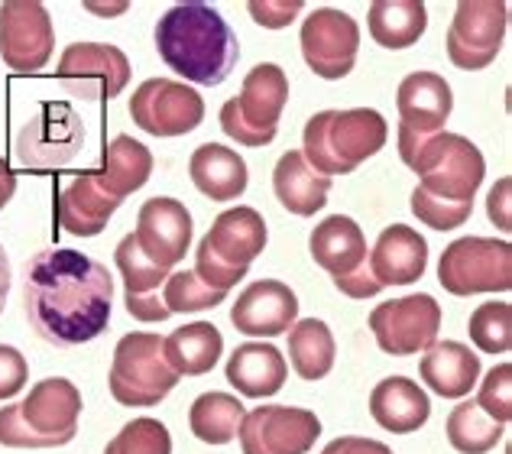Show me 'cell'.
Masks as SVG:
<instances>
[{
  "label": "cell",
  "instance_id": "7dc6e473",
  "mask_svg": "<svg viewBox=\"0 0 512 454\" xmlns=\"http://www.w3.org/2000/svg\"><path fill=\"white\" fill-rule=\"evenodd\" d=\"M512 192V179L509 176H503L500 182L493 185L490 189V195H487V215H490V221L500 227V231H512V211H509V195Z\"/></svg>",
  "mask_w": 512,
  "mask_h": 454
},
{
  "label": "cell",
  "instance_id": "cb8c5ba5",
  "mask_svg": "<svg viewBox=\"0 0 512 454\" xmlns=\"http://www.w3.org/2000/svg\"><path fill=\"white\" fill-rule=\"evenodd\" d=\"M308 250L321 270L331 273V279L354 273L367 263V237H363L360 224L347 215H331L321 221L308 237Z\"/></svg>",
  "mask_w": 512,
  "mask_h": 454
},
{
  "label": "cell",
  "instance_id": "ab89813d",
  "mask_svg": "<svg viewBox=\"0 0 512 454\" xmlns=\"http://www.w3.org/2000/svg\"><path fill=\"white\" fill-rule=\"evenodd\" d=\"M474 403L500 425H506L512 419V364L493 367L487 377H483Z\"/></svg>",
  "mask_w": 512,
  "mask_h": 454
},
{
  "label": "cell",
  "instance_id": "ee69618b",
  "mask_svg": "<svg viewBox=\"0 0 512 454\" xmlns=\"http://www.w3.org/2000/svg\"><path fill=\"white\" fill-rule=\"evenodd\" d=\"M26 380H30V367H26V357L10 344H0V403L4 399L17 396Z\"/></svg>",
  "mask_w": 512,
  "mask_h": 454
},
{
  "label": "cell",
  "instance_id": "ffe728a7",
  "mask_svg": "<svg viewBox=\"0 0 512 454\" xmlns=\"http://www.w3.org/2000/svg\"><path fill=\"white\" fill-rule=\"evenodd\" d=\"M120 205L124 198L107 189L98 172H85L59 192V224L75 237H94L104 231Z\"/></svg>",
  "mask_w": 512,
  "mask_h": 454
},
{
  "label": "cell",
  "instance_id": "7c38bea8",
  "mask_svg": "<svg viewBox=\"0 0 512 454\" xmlns=\"http://www.w3.org/2000/svg\"><path fill=\"white\" fill-rule=\"evenodd\" d=\"M299 39H302L305 65L315 75L328 78V82H338V78L350 75V69H354L360 49V26L350 13L334 7H321L315 13H308Z\"/></svg>",
  "mask_w": 512,
  "mask_h": 454
},
{
  "label": "cell",
  "instance_id": "2e32d148",
  "mask_svg": "<svg viewBox=\"0 0 512 454\" xmlns=\"http://www.w3.org/2000/svg\"><path fill=\"white\" fill-rule=\"evenodd\" d=\"M137 244L153 263L172 270L185 260V250L192 247V215L175 198H150L140 208L137 218Z\"/></svg>",
  "mask_w": 512,
  "mask_h": 454
},
{
  "label": "cell",
  "instance_id": "b9f144b4",
  "mask_svg": "<svg viewBox=\"0 0 512 454\" xmlns=\"http://www.w3.org/2000/svg\"><path fill=\"white\" fill-rule=\"evenodd\" d=\"M0 445L4 448H59L56 438L36 435L20 416V403L0 409Z\"/></svg>",
  "mask_w": 512,
  "mask_h": 454
},
{
  "label": "cell",
  "instance_id": "9a60e30c",
  "mask_svg": "<svg viewBox=\"0 0 512 454\" xmlns=\"http://www.w3.org/2000/svg\"><path fill=\"white\" fill-rule=\"evenodd\" d=\"M299 318V299L279 279H260L237 296L231 309V322L240 335L250 338H276L286 335Z\"/></svg>",
  "mask_w": 512,
  "mask_h": 454
},
{
  "label": "cell",
  "instance_id": "681fc988",
  "mask_svg": "<svg viewBox=\"0 0 512 454\" xmlns=\"http://www.w3.org/2000/svg\"><path fill=\"white\" fill-rule=\"evenodd\" d=\"M321 454H393V451H389L383 442H373V438L347 435V438H334Z\"/></svg>",
  "mask_w": 512,
  "mask_h": 454
},
{
  "label": "cell",
  "instance_id": "9c48e42d",
  "mask_svg": "<svg viewBox=\"0 0 512 454\" xmlns=\"http://www.w3.org/2000/svg\"><path fill=\"white\" fill-rule=\"evenodd\" d=\"M130 117L153 137H185L205 120V98L185 82L146 78L130 98Z\"/></svg>",
  "mask_w": 512,
  "mask_h": 454
},
{
  "label": "cell",
  "instance_id": "f1b7e54d",
  "mask_svg": "<svg viewBox=\"0 0 512 454\" xmlns=\"http://www.w3.org/2000/svg\"><path fill=\"white\" fill-rule=\"evenodd\" d=\"M224 351L221 331L211 322H192L175 328L169 338H163V357L179 377H201L208 373Z\"/></svg>",
  "mask_w": 512,
  "mask_h": 454
},
{
  "label": "cell",
  "instance_id": "484cf974",
  "mask_svg": "<svg viewBox=\"0 0 512 454\" xmlns=\"http://www.w3.org/2000/svg\"><path fill=\"white\" fill-rule=\"evenodd\" d=\"M273 189L279 205L286 211L299 218H312L328 202L331 179L308 166L299 150H289L279 156V163L273 169Z\"/></svg>",
  "mask_w": 512,
  "mask_h": 454
},
{
  "label": "cell",
  "instance_id": "ac0fdd59",
  "mask_svg": "<svg viewBox=\"0 0 512 454\" xmlns=\"http://www.w3.org/2000/svg\"><path fill=\"white\" fill-rule=\"evenodd\" d=\"M396 108H399V127L422 133V137L441 133L454 111L451 85L438 72H412L402 78Z\"/></svg>",
  "mask_w": 512,
  "mask_h": 454
},
{
  "label": "cell",
  "instance_id": "d6a6232c",
  "mask_svg": "<svg viewBox=\"0 0 512 454\" xmlns=\"http://www.w3.org/2000/svg\"><path fill=\"white\" fill-rule=\"evenodd\" d=\"M289 360L295 373L302 380H321L328 377L334 367V335L325 322L318 318H305V322H295L289 331Z\"/></svg>",
  "mask_w": 512,
  "mask_h": 454
},
{
  "label": "cell",
  "instance_id": "ba28073f",
  "mask_svg": "<svg viewBox=\"0 0 512 454\" xmlns=\"http://www.w3.org/2000/svg\"><path fill=\"white\" fill-rule=\"evenodd\" d=\"M509 23L503 0H461L448 30V59L464 72L487 69L500 56Z\"/></svg>",
  "mask_w": 512,
  "mask_h": 454
},
{
  "label": "cell",
  "instance_id": "4fadbf2b",
  "mask_svg": "<svg viewBox=\"0 0 512 454\" xmlns=\"http://www.w3.org/2000/svg\"><path fill=\"white\" fill-rule=\"evenodd\" d=\"M56 30L52 17L36 0H7L0 4V56L13 72H39L52 59Z\"/></svg>",
  "mask_w": 512,
  "mask_h": 454
},
{
  "label": "cell",
  "instance_id": "60d3db41",
  "mask_svg": "<svg viewBox=\"0 0 512 454\" xmlns=\"http://www.w3.org/2000/svg\"><path fill=\"white\" fill-rule=\"evenodd\" d=\"M250 266H231L214 257V250L205 244V237H201V244L195 250V276L205 283L208 289H218V292H231L240 279L247 276Z\"/></svg>",
  "mask_w": 512,
  "mask_h": 454
},
{
  "label": "cell",
  "instance_id": "74e56055",
  "mask_svg": "<svg viewBox=\"0 0 512 454\" xmlns=\"http://www.w3.org/2000/svg\"><path fill=\"white\" fill-rule=\"evenodd\" d=\"M227 299V292L208 289L195 273H169L166 289H163V302L169 312H201V309H214Z\"/></svg>",
  "mask_w": 512,
  "mask_h": 454
},
{
  "label": "cell",
  "instance_id": "c3c4849f",
  "mask_svg": "<svg viewBox=\"0 0 512 454\" xmlns=\"http://www.w3.org/2000/svg\"><path fill=\"white\" fill-rule=\"evenodd\" d=\"M334 286H338V289L344 292V296H350V299H373L376 292L383 289V286L373 279V273H370V266H367V263H363L360 270L347 273V276H334Z\"/></svg>",
  "mask_w": 512,
  "mask_h": 454
},
{
  "label": "cell",
  "instance_id": "1f68e13d",
  "mask_svg": "<svg viewBox=\"0 0 512 454\" xmlns=\"http://www.w3.org/2000/svg\"><path fill=\"white\" fill-rule=\"evenodd\" d=\"M244 416H247V409L244 403H237V396L201 393L192 403V412H188V425H192V435L201 438V442L227 445L240 435Z\"/></svg>",
  "mask_w": 512,
  "mask_h": 454
},
{
  "label": "cell",
  "instance_id": "7402d4cb",
  "mask_svg": "<svg viewBox=\"0 0 512 454\" xmlns=\"http://www.w3.org/2000/svg\"><path fill=\"white\" fill-rule=\"evenodd\" d=\"M370 416L376 425L393 435L419 432L431 416V403L425 390L409 377H386L370 393Z\"/></svg>",
  "mask_w": 512,
  "mask_h": 454
},
{
  "label": "cell",
  "instance_id": "30bf717a",
  "mask_svg": "<svg viewBox=\"0 0 512 454\" xmlns=\"http://www.w3.org/2000/svg\"><path fill=\"white\" fill-rule=\"evenodd\" d=\"M438 328H441V305L431 296H425V292L383 302L370 315V331L376 344H380V351L396 357L428 351L438 338Z\"/></svg>",
  "mask_w": 512,
  "mask_h": 454
},
{
  "label": "cell",
  "instance_id": "44dd1931",
  "mask_svg": "<svg viewBox=\"0 0 512 454\" xmlns=\"http://www.w3.org/2000/svg\"><path fill=\"white\" fill-rule=\"evenodd\" d=\"M224 377L231 380V386L240 396L266 399L282 390V383L289 377V367L279 347L263 344V341H247V344H237V351L227 360Z\"/></svg>",
  "mask_w": 512,
  "mask_h": 454
},
{
  "label": "cell",
  "instance_id": "f35d334b",
  "mask_svg": "<svg viewBox=\"0 0 512 454\" xmlns=\"http://www.w3.org/2000/svg\"><path fill=\"white\" fill-rule=\"evenodd\" d=\"M412 211H415V218L425 221L428 227H435V231H454V227H461L474 215V202H444V198L428 195L425 189H415Z\"/></svg>",
  "mask_w": 512,
  "mask_h": 454
},
{
  "label": "cell",
  "instance_id": "836d02e7",
  "mask_svg": "<svg viewBox=\"0 0 512 454\" xmlns=\"http://www.w3.org/2000/svg\"><path fill=\"white\" fill-rule=\"evenodd\" d=\"M506 432V425L490 419L474 399L457 403L448 416V442L454 451L461 454H487L500 445V438Z\"/></svg>",
  "mask_w": 512,
  "mask_h": 454
},
{
  "label": "cell",
  "instance_id": "816d5d0a",
  "mask_svg": "<svg viewBox=\"0 0 512 454\" xmlns=\"http://www.w3.org/2000/svg\"><path fill=\"white\" fill-rule=\"evenodd\" d=\"M7 292H10V260H7V250L0 247V312L7 305Z\"/></svg>",
  "mask_w": 512,
  "mask_h": 454
},
{
  "label": "cell",
  "instance_id": "5b68a950",
  "mask_svg": "<svg viewBox=\"0 0 512 454\" xmlns=\"http://www.w3.org/2000/svg\"><path fill=\"white\" fill-rule=\"evenodd\" d=\"M179 373L163 357V338L130 331L114 347L111 393L120 406H156L175 390Z\"/></svg>",
  "mask_w": 512,
  "mask_h": 454
},
{
  "label": "cell",
  "instance_id": "7a4b0ae2",
  "mask_svg": "<svg viewBox=\"0 0 512 454\" xmlns=\"http://www.w3.org/2000/svg\"><path fill=\"white\" fill-rule=\"evenodd\" d=\"M156 49L185 82L214 88L234 72L240 59L237 33L208 4H175L156 23Z\"/></svg>",
  "mask_w": 512,
  "mask_h": 454
},
{
  "label": "cell",
  "instance_id": "f907efd6",
  "mask_svg": "<svg viewBox=\"0 0 512 454\" xmlns=\"http://www.w3.org/2000/svg\"><path fill=\"white\" fill-rule=\"evenodd\" d=\"M13 192H17V176H13V169L4 163V156H0V211L7 208Z\"/></svg>",
  "mask_w": 512,
  "mask_h": 454
},
{
  "label": "cell",
  "instance_id": "3957f363",
  "mask_svg": "<svg viewBox=\"0 0 512 454\" xmlns=\"http://www.w3.org/2000/svg\"><path fill=\"white\" fill-rule=\"evenodd\" d=\"M389 127L380 111H321L305 124L302 156L321 176H347L386 146Z\"/></svg>",
  "mask_w": 512,
  "mask_h": 454
},
{
  "label": "cell",
  "instance_id": "52a82bcc",
  "mask_svg": "<svg viewBox=\"0 0 512 454\" xmlns=\"http://www.w3.org/2000/svg\"><path fill=\"white\" fill-rule=\"evenodd\" d=\"M85 146V120L65 101H46L13 140L20 166L30 172H56L69 166Z\"/></svg>",
  "mask_w": 512,
  "mask_h": 454
},
{
  "label": "cell",
  "instance_id": "4dcf8cb0",
  "mask_svg": "<svg viewBox=\"0 0 512 454\" xmlns=\"http://www.w3.org/2000/svg\"><path fill=\"white\" fill-rule=\"evenodd\" d=\"M370 36L383 49H409L422 39L428 10L422 0H376L370 4Z\"/></svg>",
  "mask_w": 512,
  "mask_h": 454
},
{
  "label": "cell",
  "instance_id": "e575fe53",
  "mask_svg": "<svg viewBox=\"0 0 512 454\" xmlns=\"http://www.w3.org/2000/svg\"><path fill=\"white\" fill-rule=\"evenodd\" d=\"M470 341L487 354H506L512 347V305L509 302H483L470 315Z\"/></svg>",
  "mask_w": 512,
  "mask_h": 454
},
{
  "label": "cell",
  "instance_id": "f6af8a7d",
  "mask_svg": "<svg viewBox=\"0 0 512 454\" xmlns=\"http://www.w3.org/2000/svg\"><path fill=\"white\" fill-rule=\"evenodd\" d=\"M247 10L256 23L266 26V30H282V26H289L299 17L302 4L299 0H250Z\"/></svg>",
  "mask_w": 512,
  "mask_h": 454
},
{
  "label": "cell",
  "instance_id": "5bb4252c",
  "mask_svg": "<svg viewBox=\"0 0 512 454\" xmlns=\"http://www.w3.org/2000/svg\"><path fill=\"white\" fill-rule=\"evenodd\" d=\"M321 435L315 412L299 406H260L244 416V454H308Z\"/></svg>",
  "mask_w": 512,
  "mask_h": 454
},
{
  "label": "cell",
  "instance_id": "6da1fadb",
  "mask_svg": "<svg viewBox=\"0 0 512 454\" xmlns=\"http://www.w3.org/2000/svg\"><path fill=\"white\" fill-rule=\"evenodd\" d=\"M114 279L107 266L69 247H46L26 263L23 309L39 338L75 347L111 322Z\"/></svg>",
  "mask_w": 512,
  "mask_h": 454
},
{
  "label": "cell",
  "instance_id": "277c9868",
  "mask_svg": "<svg viewBox=\"0 0 512 454\" xmlns=\"http://www.w3.org/2000/svg\"><path fill=\"white\" fill-rule=\"evenodd\" d=\"M409 169L422 179L419 189L444 202H474L483 182V153L461 133H431L415 150Z\"/></svg>",
  "mask_w": 512,
  "mask_h": 454
},
{
  "label": "cell",
  "instance_id": "bcb514c9",
  "mask_svg": "<svg viewBox=\"0 0 512 454\" xmlns=\"http://www.w3.org/2000/svg\"><path fill=\"white\" fill-rule=\"evenodd\" d=\"M124 305L137 322H166V318L172 315L159 292H127Z\"/></svg>",
  "mask_w": 512,
  "mask_h": 454
},
{
  "label": "cell",
  "instance_id": "8d00e7d4",
  "mask_svg": "<svg viewBox=\"0 0 512 454\" xmlns=\"http://www.w3.org/2000/svg\"><path fill=\"white\" fill-rule=\"evenodd\" d=\"M104 454H172V438L159 419H133L107 442Z\"/></svg>",
  "mask_w": 512,
  "mask_h": 454
},
{
  "label": "cell",
  "instance_id": "d6986e66",
  "mask_svg": "<svg viewBox=\"0 0 512 454\" xmlns=\"http://www.w3.org/2000/svg\"><path fill=\"white\" fill-rule=\"evenodd\" d=\"M367 266L380 286H409L425 273L428 244L409 224H393L373 244Z\"/></svg>",
  "mask_w": 512,
  "mask_h": 454
},
{
  "label": "cell",
  "instance_id": "f546056e",
  "mask_svg": "<svg viewBox=\"0 0 512 454\" xmlns=\"http://www.w3.org/2000/svg\"><path fill=\"white\" fill-rule=\"evenodd\" d=\"M153 176V153L140 140L120 133L101 150V169L98 179L111 189L117 198H127L137 189H143L146 179Z\"/></svg>",
  "mask_w": 512,
  "mask_h": 454
},
{
  "label": "cell",
  "instance_id": "83f0119b",
  "mask_svg": "<svg viewBox=\"0 0 512 454\" xmlns=\"http://www.w3.org/2000/svg\"><path fill=\"white\" fill-rule=\"evenodd\" d=\"M289 101V78L273 62H263L247 72L237 108L253 130H279L282 108Z\"/></svg>",
  "mask_w": 512,
  "mask_h": 454
},
{
  "label": "cell",
  "instance_id": "8992f818",
  "mask_svg": "<svg viewBox=\"0 0 512 454\" xmlns=\"http://www.w3.org/2000/svg\"><path fill=\"white\" fill-rule=\"evenodd\" d=\"M438 283L451 296H483L512 289V244L496 237H461L444 247Z\"/></svg>",
  "mask_w": 512,
  "mask_h": 454
},
{
  "label": "cell",
  "instance_id": "d4e9b609",
  "mask_svg": "<svg viewBox=\"0 0 512 454\" xmlns=\"http://www.w3.org/2000/svg\"><path fill=\"white\" fill-rule=\"evenodd\" d=\"M205 244L214 250V257L231 266H250L266 247V221L253 208H231L214 218Z\"/></svg>",
  "mask_w": 512,
  "mask_h": 454
},
{
  "label": "cell",
  "instance_id": "d590c367",
  "mask_svg": "<svg viewBox=\"0 0 512 454\" xmlns=\"http://www.w3.org/2000/svg\"><path fill=\"white\" fill-rule=\"evenodd\" d=\"M114 263H117L120 276H124L127 292H156V289L169 279V270H166V266H159V263H153L150 257H146V253L140 250V244H137V237H133V234H127V237L117 244V250H114Z\"/></svg>",
  "mask_w": 512,
  "mask_h": 454
},
{
  "label": "cell",
  "instance_id": "4316f807",
  "mask_svg": "<svg viewBox=\"0 0 512 454\" xmlns=\"http://www.w3.org/2000/svg\"><path fill=\"white\" fill-rule=\"evenodd\" d=\"M192 172L195 189L211 198V202H231V198L247 192V163L237 156V150L221 143H205L192 153Z\"/></svg>",
  "mask_w": 512,
  "mask_h": 454
},
{
  "label": "cell",
  "instance_id": "7bdbcfd3",
  "mask_svg": "<svg viewBox=\"0 0 512 454\" xmlns=\"http://www.w3.org/2000/svg\"><path fill=\"white\" fill-rule=\"evenodd\" d=\"M221 127H224L227 137L244 143V146H266V143L276 140V130H253L247 124L244 114H240V108H237V98H231L221 108Z\"/></svg>",
  "mask_w": 512,
  "mask_h": 454
},
{
  "label": "cell",
  "instance_id": "e0dca14e",
  "mask_svg": "<svg viewBox=\"0 0 512 454\" xmlns=\"http://www.w3.org/2000/svg\"><path fill=\"white\" fill-rule=\"evenodd\" d=\"M20 416L36 435L56 438L59 445H69L75 438V425L82 416V393L65 377L39 380L30 396L20 403Z\"/></svg>",
  "mask_w": 512,
  "mask_h": 454
},
{
  "label": "cell",
  "instance_id": "8fae6325",
  "mask_svg": "<svg viewBox=\"0 0 512 454\" xmlns=\"http://www.w3.org/2000/svg\"><path fill=\"white\" fill-rule=\"evenodd\" d=\"M56 78L85 101H111L130 82V59L107 43H72L62 52Z\"/></svg>",
  "mask_w": 512,
  "mask_h": 454
},
{
  "label": "cell",
  "instance_id": "603a6c76",
  "mask_svg": "<svg viewBox=\"0 0 512 454\" xmlns=\"http://www.w3.org/2000/svg\"><path fill=\"white\" fill-rule=\"evenodd\" d=\"M422 380L444 399H464L480 380V357L461 341H435L422 357Z\"/></svg>",
  "mask_w": 512,
  "mask_h": 454
}]
</instances>
